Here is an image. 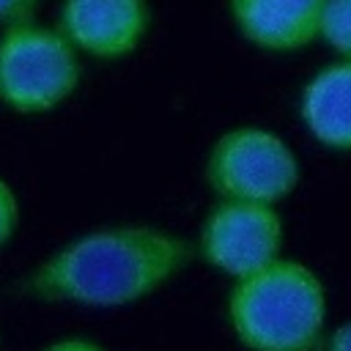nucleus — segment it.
Returning <instances> with one entry per match:
<instances>
[{"label":"nucleus","mask_w":351,"mask_h":351,"mask_svg":"<svg viewBox=\"0 0 351 351\" xmlns=\"http://www.w3.org/2000/svg\"><path fill=\"white\" fill-rule=\"evenodd\" d=\"M189 261L192 247L184 236L145 222H121L66 241L22 280V288L44 302L126 307L165 288Z\"/></svg>","instance_id":"nucleus-1"},{"label":"nucleus","mask_w":351,"mask_h":351,"mask_svg":"<svg viewBox=\"0 0 351 351\" xmlns=\"http://www.w3.org/2000/svg\"><path fill=\"white\" fill-rule=\"evenodd\" d=\"M225 313L247 351H315L324 346L326 288L307 263L277 258L233 282Z\"/></svg>","instance_id":"nucleus-2"},{"label":"nucleus","mask_w":351,"mask_h":351,"mask_svg":"<svg viewBox=\"0 0 351 351\" xmlns=\"http://www.w3.org/2000/svg\"><path fill=\"white\" fill-rule=\"evenodd\" d=\"M82 80L80 52L58 27L19 22L0 33V104L19 115H44L74 96Z\"/></svg>","instance_id":"nucleus-3"},{"label":"nucleus","mask_w":351,"mask_h":351,"mask_svg":"<svg viewBox=\"0 0 351 351\" xmlns=\"http://www.w3.org/2000/svg\"><path fill=\"white\" fill-rule=\"evenodd\" d=\"M203 178L217 200L277 206L299 186L302 165L277 132L241 123L214 140L206 154Z\"/></svg>","instance_id":"nucleus-4"},{"label":"nucleus","mask_w":351,"mask_h":351,"mask_svg":"<svg viewBox=\"0 0 351 351\" xmlns=\"http://www.w3.org/2000/svg\"><path fill=\"white\" fill-rule=\"evenodd\" d=\"M282 239L285 230L277 206L217 200L200 222L197 252L211 269L236 282L282 258Z\"/></svg>","instance_id":"nucleus-5"},{"label":"nucleus","mask_w":351,"mask_h":351,"mask_svg":"<svg viewBox=\"0 0 351 351\" xmlns=\"http://www.w3.org/2000/svg\"><path fill=\"white\" fill-rule=\"evenodd\" d=\"M151 27L148 0H60L58 30L80 55L121 60L140 49Z\"/></svg>","instance_id":"nucleus-6"},{"label":"nucleus","mask_w":351,"mask_h":351,"mask_svg":"<svg viewBox=\"0 0 351 351\" xmlns=\"http://www.w3.org/2000/svg\"><path fill=\"white\" fill-rule=\"evenodd\" d=\"M239 36L255 49L288 55L310 47L321 33L326 0H225Z\"/></svg>","instance_id":"nucleus-7"},{"label":"nucleus","mask_w":351,"mask_h":351,"mask_svg":"<svg viewBox=\"0 0 351 351\" xmlns=\"http://www.w3.org/2000/svg\"><path fill=\"white\" fill-rule=\"evenodd\" d=\"M299 118L324 148L351 151V60L337 58L302 85Z\"/></svg>","instance_id":"nucleus-8"},{"label":"nucleus","mask_w":351,"mask_h":351,"mask_svg":"<svg viewBox=\"0 0 351 351\" xmlns=\"http://www.w3.org/2000/svg\"><path fill=\"white\" fill-rule=\"evenodd\" d=\"M318 38L343 60H351V0H326Z\"/></svg>","instance_id":"nucleus-9"},{"label":"nucleus","mask_w":351,"mask_h":351,"mask_svg":"<svg viewBox=\"0 0 351 351\" xmlns=\"http://www.w3.org/2000/svg\"><path fill=\"white\" fill-rule=\"evenodd\" d=\"M19 228V200L14 186L0 176V250L14 239Z\"/></svg>","instance_id":"nucleus-10"},{"label":"nucleus","mask_w":351,"mask_h":351,"mask_svg":"<svg viewBox=\"0 0 351 351\" xmlns=\"http://www.w3.org/2000/svg\"><path fill=\"white\" fill-rule=\"evenodd\" d=\"M38 5L41 0H0V25L11 27L19 22H30Z\"/></svg>","instance_id":"nucleus-11"},{"label":"nucleus","mask_w":351,"mask_h":351,"mask_svg":"<svg viewBox=\"0 0 351 351\" xmlns=\"http://www.w3.org/2000/svg\"><path fill=\"white\" fill-rule=\"evenodd\" d=\"M321 351H351V318L343 321L321 346Z\"/></svg>","instance_id":"nucleus-12"},{"label":"nucleus","mask_w":351,"mask_h":351,"mask_svg":"<svg viewBox=\"0 0 351 351\" xmlns=\"http://www.w3.org/2000/svg\"><path fill=\"white\" fill-rule=\"evenodd\" d=\"M41 351H104V348L93 340H85V337H63V340L44 346Z\"/></svg>","instance_id":"nucleus-13"}]
</instances>
